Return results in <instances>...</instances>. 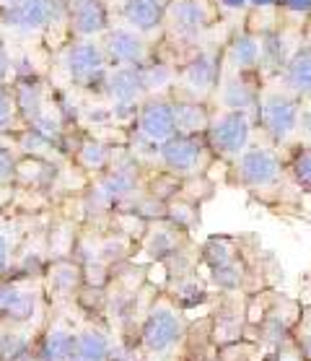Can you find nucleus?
<instances>
[{
	"label": "nucleus",
	"mask_w": 311,
	"mask_h": 361,
	"mask_svg": "<svg viewBox=\"0 0 311 361\" xmlns=\"http://www.w3.org/2000/svg\"><path fill=\"white\" fill-rule=\"evenodd\" d=\"M218 21L221 16L213 0H169L164 11L161 42L174 52V66L187 52L205 44V37L218 26Z\"/></svg>",
	"instance_id": "nucleus-1"
},
{
	"label": "nucleus",
	"mask_w": 311,
	"mask_h": 361,
	"mask_svg": "<svg viewBox=\"0 0 311 361\" xmlns=\"http://www.w3.org/2000/svg\"><path fill=\"white\" fill-rule=\"evenodd\" d=\"M298 109L301 99L283 89L278 78H265L257 102V123L275 143H286L298 135Z\"/></svg>",
	"instance_id": "nucleus-2"
},
{
	"label": "nucleus",
	"mask_w": 311,
	"mask_h": 361,
	"mask_svg": "<svg viewBox=\"0 0 311 361\" xmlns=\"http://www.w3.org/2000/svg\"><path fill=\"white\" fill-rule=\"evenodd\" d=\"M221 49L215 44H200L177 63V83L172 91L187 94L200 102H210L221 81Z\"/></svg>",
	"instance_id": "nucleus-3"
},
{
	"label": "nucleus",
	"mask_w": 311,
	"mask_h": 361,
	"mask_svg": "<svg viewBox=\"0 0 311 361\" xmlns=\"http://www.w3.org/2000/svg\"><path fill=\"white\" fill-rule=\"evenodd\" d=\"M63 21H68V0H13L3 13V24L26 37Z\"/></svg>",
	"instance_id": "nucleus-4"
},
{
	"label": "nucleus",
	"mask_w": 311,
	"mask_h": 361,
	"mask_svg": "<svg viewBox=\"0 0 311 361\" xmlns=\"http://www.w3.org/2000/svg\"><path fill=\"white\" fill-rule=\"evenodd\" d=\"M101 47L109 60V68H140L156 55V44L140 32L125 24L109 26L101 34Z\"/></svg>",
	"instance_id": "nucleus-5"
},
{
	"label": "nucleus",
	"mask_w": 311,
	"mask_h": 361,
	"mask_svg": "<svg viewBox=\"0 0 311 361\" xmlns=\"http://www.w3.org/2000/svg\"><path fill=\"white\" fill-rule=\"evenodd\" d=\"M65 71L68 78L75 83V86H83L89 89L94 83H101L104 86V78L109 73V60L104 55V47L99 39H75L68 44L65 49Z\"/></svg>",
	"instance_id": "nucleus-6"
},
{
	"label": "nucleus",
	"mask_w": 311,
	"mask_h": 361,
	"mask_svg": "<svg viewBox=\"0 0 311 361\" xmlns=\"http://www.w3.org/2000/svg\"><path fill=\"white\" fill-rule=\"evenodd\" d=\"M252 125L254 120L246 112L236 109H213L210 120H208V138L210 146L223 154V157H239L252 138Z\"/></svg>",
	"instance_id": "nucleus-7"
},
{
	"label": "nucleus",
	"mask_w": 311,
	"mask_h": 361,
	"mask_svg": "<svg viewBox=\"0 0 311 361\" xmlns=\"http://www.w3.org/2000/svg\"><path fill=\"white\" fill-rule=\"evenodd\" d=\"M260 73H221V81L213 91L215 107L236 109L257 120V102H260Z\"/></svg>",
	"instance_id": "nucleus-8"
},
{
	"label": "nucleus",
	"mask_w": 311,
	"mask_h": 361,
	"mask_svg": "<svg viewBox=\"0 0 311 361\" xmlns=\"http://www.w3.org/2000/svg\"><path fill=\"white\" fill-rule=\"evenodd\" d=\"M104 91L112 99V115L115 117H132L138 112L140 102L148 97L143 78H140V68H109L107 78H104Z\"/></svg>",
	"instance_id": "nucleus-9"
},
{
	"label": "nucleus",
	"mask_w": 311,
	"mask_h": 361,
	"mask_svg": "<svg viewBox=\"0 0 311 361\" xmlns=\"http://www.w3.org/2000/svg\"><path fill=\"white\" fill-rule=\"evenodd\" d=\"M138 133L148 143H164L177 133L169 94H148L138 107Z\"/></svg>",
	"instance_id": "nucleus-10"
},
{
	"label": "nucleus",
	"mask_w": 311,
	"mask_h": 361,
	"mask_svg": "<svg viewBox=\"0 0 311 361\" xmlns=\"http://www.w3.org/2000/svg\"><path fill=\"white\" fill-rule=\"evenodd\" d=\"M262 37L241 29L229 37L221 49V73H260Z\"/></svg>",
	"instance_id": "nucleus-11"
},
{
	"label": "nucleus",
	"mask_w": 311,
	"mask_h": 361,
	"mask_svg": "<svg viewBox=\"0 0 311 361\" xmlns=\"http://www.w3.org/2000/svg\"><path fill=\"white\" fill-rule=\"evenodd\" d=\"M239 177L249 188H270L280 177V157L267 146H246L239 157Z\"/></svg>",
	"instance_id": "nucleus-12"
},
{
	"label": "nucleus",
	"mask_w": 311,
	"mask_h": 361,
	"mask_svg": "<svg viewBox=\"0 0 311 361\" xmlns=\"http://www.w3.org/2000/svg\"><path fill=\"white\" fill-rule=\"evenodd\" d=\"M109 26V8L104 0H68V29L75 34V39H99Z\"/></svg>",
	"instance_id": "nucleus-13"
},
{
	"label": "nucleus",
	"mask_w": 311,
	"mask_h": 361,
	"mask_svg": "<svg viewBox=\"0 0 311 361\" xmlns=\"http://www.w3.org/2000/svg\"><path fill=\"white\" fill-rule=\"evenodd\" d=\"M169 0H125L120 16L122 24L140 32L143 37H161L164 32V11Z\"/></svg>",
	"instance_id": "nucleus-14"
},
{
	"label": "nucleus",
	"mask_w": 311,
	"mask_h": 361,
	"mask_svg": "<svg viewBox=\"0 0 311 361\" xmlns=\"http://www.w3.org/2000/svg\"><path fill=\"white\" fill-rule=\"evenodd\" d=\"M278 83L286 91H291L296 99H311V44H306L301 37V44L288 55L278 75Z\"/></svg>",
	"instance_id": "nucleus-15"
},
{
	"label": "nucleus",
	"mask_w": 311,
	"mask_h": 361,
	"mask_svg": "<svg viewBox=\"0 0 311 361\" xmlns=\"http://www.w3.org/2000/svg\"><path fill=\"white\" fill-rule=\"evenodd\" d=\"M158 157L172 172L189 174L195 172L200 159H203V143L197 135H179L174 133L172 138L158 143Z\"/></svg>",
	"instance_id": "nucleus-16"
},
{
	"label": "nucleus",
	"mask_w": 311,
	"mask_h": 361,
	"mask_svg": "<svg viewBox=\"0 0 311 361\" xmlns=\"http://www.w3.org/2000/svg\"><path fill=\"white\" fill-rule=\"evenodd\" d=\"M169 97L174 107V128L179 135H200L208 130V120H210V109L205 107L208 102L192 99L179 91H172Z\"/></svg>",
	"instance_id": "nucleus-17"
},
{
	"label": "nucleus",
	"mask_w": 311,
	"mask_h": 361,
	"mask_svg": "<svg viewBox=\"0 0 311 361\" xmlns=\"http://www.w3.org/2000/svg\"><path fill=\"white\" fill-rule=\"evenodd\" d=\"M179 317L172 310H156L148 320L146 330H143V338H146V345L151 351H164L179 338Z\"/></svg>",
	"instance_id": "nucleus-18"
},
{
	"label": "nucleus",
	"mask_w": 311,
	"mask_h": 361,
	"mask_svg": "<svg viewBox=\"0 0 311 361\" xmlns=\"http://www.w3.org/2000/svg\"><path fill=\"white\" fill-rule=\"evenodd\" d=\"M140 78L146 86V94H172L177 83V66L172 60H161L158 55L140 66Z\"/></svg>",
	"instance_id": "nucleus-19"
},
{
	"label": "nucleus",
	"mask_w": 311,
	"mask_h": 361,
	"mask_svg": "<svg viewBox=\"0 0 311 361\" xmlns=\"http://www.w3.org/2000/svg\"><path fill=\"white\" fill-rule=\"evenodd\" d=\"M73 361H107V341L99 333H83L70 353Z\"/></svg>",
	"instance_id": "nucleus-20"
},
{
	"label": "nucleus",
	"mask_w": 311,
	"mask_h": 361,
	"mask_svg": "<svg viewBox=\"0 0 311 361\" xmlns=\"http://www.w3.org/2000/svg\"><path fill=\"white\" fill-rule=\"evenodd\" d=\"M16 109H21L29 120H39L42 112V86L39 81H21L16 89Z\"/></svg>",
	"instance_id": "nucleus-21"
},
{
	"label": "nucleus",
	"mask_w": 311,
	"mask_h": 361,
	"mask_svg": "<svg viewBox=\"0 0 311 361\" xmlns=\"http://www.w3.org/2000/svg\"><path fill=\"white\" fill-rule=\"evenodd\" d=\"M132 188H135V172L122 166V169H115V172L109 174L107 180H104V185L99 188V192L107 197V200H117V197L132 192Z\"/></svg>",
	"instance_id": "nucleus-22"
},
{
	"label": "nucleus",
	"mask_w": 311,
	"mask_h": 361,
	"mask_svg": "<svg viewBox=\"0 0 311 361\" xmlns=\"http://www.w3.org/2000/svg\"><path fill=\"white\" fill-rule=\"evenodd\" d=\"M278 13H280V24L303 29V24L311 21V0H280Z\"/></svg>",
	"instance_id": "nucleus-23"
},
{
	"label": "nucleus",
	"mask_w": 311,
	"mask_h": 361,
	"mask_svg": "<svg viewBox=\"0 0 311 361\" xmlns=\"http://www.w3.org/2000/svg\"><path fill=\"white\" fill-rule=\"evenodd\" d=\"M44 361H70L73 353V338L68 336L65 330H55L49 333L47 343H44Z\"/></svg>",
	"instance_id": "nucleus-24"
},
{
	"label": "nucleus",
	"mask_w": 311,
	"mask_h": 361,
	"mask_svg": "<svg viewBox=\"0 0 311 361\" xmlns=\"http://www.w3.org/2000/svg\"><path fill=\"white\" fill-rule=\"evenodd\" d=\"M109 161V151L104 143H96V140H89V143H83L81 148V164L89 166V169H101V166H107Z\"/></svg>",
	"instance_id": "nucleus-25"
},
{
	"label": "nucleus",
	"mask_w": 311,
	"mask_h": 361,
	"mask_svg": "<svg viewBox=\"0 0 311 361\" xmlns=\"http://www.w3.org/2000/svg\"><path fill=\"white\" fill-rule=\"evenodd\" d=\"M174 250H177V242H174V237L169 234V231H156L153 237H151V242H148V252L153 255L156 260H161V257H166V255H172Z\"/></svg>",
	"instance_id": "nucleus-26"
},
{
	"label": "nucleus",
	"mask_w": 311,
	"mask_h": 361,
	"mask_svg": "<svg viewBox=\"0 0 311 361\" xmlns=\"http://www.w3.org/2000/svg\"><path fill=\"white\" fill-rule=\"evenodd\" d=\"M293 177L298 180V185L311 190V148L309 151H301V154L293 159Z\"/></svg>",
	"instance_id": "nucleus-27"
},
{
	"label": "nucleus",
	"mask_w": 311,
	"mask_h": 361,
	"mask_svg": "<svg viewBox=\"0 0 311 361\" xmlns=\"http://www.w3.org/2000/svg\"><path fill=\"white\" fill-rule=\"evenodd\" d=\"M16 120V102L6 89H0V130H8Z\"/></svg>",
	"instance_id": "nucleus-28"
},
{
	"label": "nucleus",
	"mask_w": 311,
	"mask_h": 361,
	"mask_svg": "<svg viewBox=\"0 0 311 361\" xmlns=\"http://www.w3.org/2000/svg\"><path fill=\"white\" fill-rule=\"evenodd\" d=\"M205 257H208V263L213 265V268H218V265H226L231 260V250L226 247V242L213 239L210 245L205 247Z\"/></svg>",
	"instance_id": "nucleus-29"
},
{
	"label": "nucleus",
	"mask_w": 311,
	"mask_h": 361,
	"mask_svg": "<svg viewBox=\"0 0 311 361\" xmlns=\"http://www.w3.org/2000/svg\"><path fill=\"white\" fill-rule=\"evenodd\" d=\"M32 310H34V296L29 291H21L16 296V302L11 304V310L6 314L11 317H16V320H26V317H32Z\"/></svg>",
	"instance_id": "nucleus-30"
},
{
	"label": "nucleus",
	"mask_w": 311,
	"mask_h": 361,
	"mask_svg": "<svg viewBox=\"0 0 311 361\" xmlns=\"http://www.w3.org/2000/svg\"><path fill=\"white\" fill-rule=\"evenodd\" d=\"M215 8H218V16L229 18V16H246L249 11V3L246 0H213Z\"/></svg>",
	"instance_id": "nucleus-31"
},
{
	"label": "nucleus",
	"mask_w": 311,
	"mask_h": 361,
	"mask_svg": "<svg viewBox=\"0 0 311 361\" xmlns=\"http://www.w3.org/2000/svg\"><path fill=\"white\" fill-rule=\"evenodd\" d=\"M298 135L303 140H311V99H306V104L298 109Z\"/></svg>",
	"instance_id": "nucleus-32"
},
{
	"label": "nucleus",
	"mask_w": 311,
	"mask_h": 361,
	"mask_svg": "<svg viewBox=\"0 0 311 361\" xmlns=\"http://www.w3.org/2000/svg\"><path fill=\"white\" fill-rule=\"evenodd\" d=\"M16 172V159L6 146H0V182L11 180V174Z\"/></svg>",
	"instance_id": "nucleus-33"
},
{
	"label": "nucleus",
	"mask_w": 311,
	"mask_h": 361,
	"mask_svg": "<svg viewBox=\"0 0 311 361\" xmlns=\"http://www.w3.org/2000/svg\"><path fill=\"white\" fill-rule=\"evenodd\" d=\"M21 294V288L11 286V283H6V286H0V312H8L11 304L16 302V296Z\"/></svg>",
	"instance_id": "nucleus-34"
},
{
	"label": "nucleus",
	"mask_w": 311,
	"mask_h": 361,
	"mask_svg": "<svg viewBox=\"0 0 311 361\" xmlns=\"http://www.w3.org/2000/svg\"><path fill=\"white\" fill-rule=\"evenodd\" d=\"M55 281H58L60 286H63V291H68V288H73L75 283V268H60V271H55Z\"/></svg>",
	"instance_id": "nucleus-35"
},
{
	"label": "nucleus",
	"mask_w": 311,
	"mask_h": 361,
	"mask_svg": "<svg viewBox=\"0 0 311 361\" xmlns=\"http://www.w3.org/2000/svg\"><path fill=\"white\" fill-rule=\"evenodd\" d=\"M246 3H249V11H257V13H275L280 0H246Z\"/></svg>",
	"instance_id": "nucleus-36"
},
{
	"label": "nucleus",
	"mask_w": 311,
	"mask_h": 361,
	"mask_svg": "<svg viewBox=\"0 0 311 361\" xmlns=\"http://www.w3.org/2000/svg\"><path fill=\"white\" fill-rule=\"evenodd\" d=\"M11 55H8V49H6V44L0 42V83H6V78H8L11 73Z\"/></svg>",
	"instance_id": "nucleus-37"
},
{
	"label": "nucleus",
	"mask_w": 311,
	"mask_h": 361,
	"mask_svg": "<svg viewBox=\"0 0 311 361\" xmlns=\"http://www.w3.org/2000/svg\"><path fill=\"white\" fill-rule=\"evenodd\" d=\"M179 211H172V219L177 224H182V226H187L189 221H192V208L189 205H177Z\"/></svg>",
	"instance_id": "nucleus-38"
},
{
	"label": "nucleus",
	"mask_w": 311,
	"mask_h": 361,
	"mask_svg": "<svg viewBox=\"0 0 311 361\" xmlns=\"http://www.w3.org/2000/svg\"><path fill=\"white\" fill-rule=\"evenodd\" d=\"M8 265V242L0 237V271Z\"/></svg>",
	"instance_id": "nucleus-39"
},
{
	"label": "nucleus",
	"mask_w": 311,
	"mask_h": 361,
	"mask_svg": "<svg viewBox=\"0 0 311 361\" xmlns=\"http://www.w3.org/2000/svg\"><path fill=\"white\" fill-rule=\"evenodd\" d=\"M11 3H13V0H0V6H3V8H6V6H11Z\"/></svg>",
	"instance_id": "nucleus-40"
}]
</instances>
